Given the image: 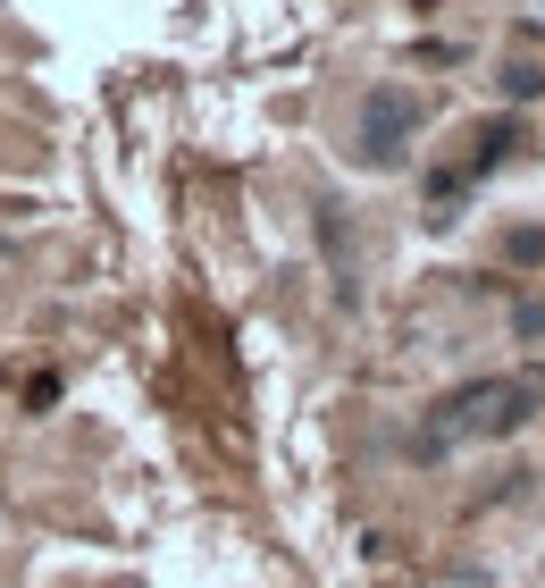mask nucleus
I'll use <instances>...</instances> for the list:
<instances>
[]
</instances>
